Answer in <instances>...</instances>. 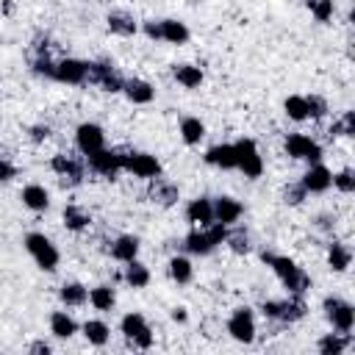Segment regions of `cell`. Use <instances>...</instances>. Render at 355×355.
<instances>
[{
    "label": "cell",
    "instance_id": "obj_1",
    "mask_svg": "<svg viewBox=\"0 0 355 355\" xmlns=\"http://www.w3.org/2000/svg\"><path fill=\"white\" fill-rule=\"evenodd\" d=\"M266 266L275 269V275L280 277V283L288 288V294H305L311 288V277L286 255H275V252H263L261 255Z\"/></svg>",
    "mask_w": 355,
    "mask_h": 355
},
{
    "label": "cell",
    "instance_id": "obj_2",
    "mask_svg": "<svg viewBox=\"0 0 355 355\" xmlns=\"http://www.w3.org/2000/svg\"><path fill=\"white\" fill-rule=\"evenodd\" d=\"M261 311H263L266 319H275V322L288 324V322L302 319L305 311H308V305H305L302 294H288V300H266L261 305Z\"/></svg>",
    "mask_w": 355,
    "mask_h": 355
},
{
    "label": "cell",
    "instance_id": "obj_3",
    "mask_svg": "<svg viewBox=\"0 0 355 355\" xmlns=\"http://www.w3.org/2000/svg\"><path fill=\"white\" fill-rule=\"evenodd\" d=\"M25 250L31 252V258L36 261L39 269H44V272H55L61 255H58L55 244H53L44 233H28V236H25Z\"/></svg>",
    "mask_w": 355,
    "mask_h": 355
},
{
    "label": "cell",
    "instance_id": "obj_4",
    "mask_svg": "<svg viewBox=\"0 0 355 355\" xmlns=\"http://www.w3.org/2000/svg\"><path fill=\"white\" fill-rule=\"evenodd\" d=\"M50 169L58 175V183H61L64 189H75V186H80L83 178H86L83 161L75 158V155H69V153H58V155H53Z\"/></svg>",
    "mask_w": 355,
    "mask_h": 355
},
{
    "label": "cell",
    "instance_id": "obj_5",
    "mask_svg": "<svg viewBox=\"0 0 355 355\" xmlns=\"http://www.w3.org/2000/svg\"><path fill=\"white\" fill-rule=\"evenodd\" d=\"M86 80L103 92H122L125 78L108 61H86Z\"/></svg>",
    "mask_w": 355,
    "mask_h": 355
},
{
    "label": "cell",
    "instance_id": "obj_6",
    "mask_svg": "<svg viewBox=\"0 0 355 355\" xmlns=\"http://www.w3.org/2000/svg\"><path fill=\"white\" fill-rule=\"evenodd\" d=\"M233 147H236V169H241L244 178H261L263 158H261L255 141L252 139H239Z\"/></svg>",
    "mask_w": 355,
    "mask_h": 355
},
{
    "label": "cell",
    "instance_id": "obj_7",
    "mask_svg": "<svg viewBox=\"0 0 355 355\" xmlns=\"http://www.w3.org/2000/svg\"><path fill=\"white\" fill-rule=\"evenodd\" d=\"M322 308H324L327 322H330L338 333H349V330H352V324H355V308H352L349 302H344V300H338V297H324Z\"/></svg>",
    "mask_w": 355,
    "mask_h": 355
},
{
    "label": "cell",
    "instance_id": "obj_8",
    "mask_svg": "<svg viewBox=\"0 0 355 355\" xmlns=\"http://www.w3.org/2000/svg\"><path fill=\"white\" fill-rule=\"evenodd\" d=\"M119 327H122L125 338H128L133 347H141V349L153 347V330H150V324L144 322L141 313H125L122 322H119Z\"/></svg>",
    "mask_w": 355,
    "mask_h": 355
},
{
    "label": "cell",
    "instance_id": "obj_9",
    "mask_svg": "<svg viewBox=\"0 0 355 355\" xmlns=\"http://www.w3.org/2000/svg\"><path fill=\"white\" fill-rule=\"evenodd\" d=\"M122 153V169H128V172H133L136 178H158L161 175V164H158V158L155 155H150V153H125V150H119Z\"/></svg>",
    "mask_w": 355,
    "mask_h": 355
},
{
    "label": "cell",
    "instance_id": "obj_10",
    "mask_svg": "<svg viewBox=\"0 0 355 355\" xmlns=\"http://www.w3.org/2000/svg\"><path fill=\"white\" fill-rule=\"evenodd\" d=\"M286 153H288L291 158L308 161V164H316V161L322 158V147H319L311 136H305V133H288V136H286Z\"/></svg>",
    "mask_w": 355,
    "mask_h": 355
},
{
    "label": "cell",
    "instance_id": "obj_11",
    "mask_svg": "<svg viewBox=\"0 0 355 355\" xmlns=\"http://www.w3.org/2000/svg\"><path fill=\"white\" fill-rule=\"evenodd\" d=\"M86 158H89V169L103 175V178H108V180H114L119 175V169H122V153L119 150H105L103 147V150H97V153L86 155Z\"/></svg>",
    "mask_w": 355,
    "mask_h": 355
},
{
    "label": "cell",
    "instance_id": "obj_12",
    "mask_svg": "<svg viewBox=\"0 0 355 355\" xmlns=\"http://www.w3.org/2000/svg\"><path fill=\"white\" fill-rule=\"evenodd\" d=\"M75 144H78V150H80L83 155H92V153H97V150L105 147V133H103L100 125L83 122V125H78V130H75Z\"/></svg>",
    "mask_w": 355,
    "mask_h": 355
},
{
    "label": "cell",
    "instance_id": "obj_13",
    "mask_svg": "<svg viewBox=\"0 0 355 355\" xmlns=\"http://www.w3.org/2000/svg\"><path fill=\"white\" fill-rule=\"evenodd\" d=\"M227 333L241 341V344H250L255 338V319H252V311L250 308H236L233 316L227 319Z\"/></svg>",
    "mask_w": 355,
    "mask_h": 355
},
{
    "label": "cell",
    "instance_id": "obj_14",
    "mask_svg": "<svg viewBox=\"0 0 355 355\" xmlns=\"http://www.w3.org/2000/svg\"><path fill=\"white\" fill-rule=\"evenodd\" d=\"M147 197H150V202H155V205H161V208H169V205L178 202L180 191H178V186H175L172 180H164V178L158 175V178H150Z\"/></svg>",
    "mask_w": 355,
    "mask_h": 355
},
{
    "label": "cell",
    "instance_id": "obj_15",
    "mask_svg": "<svg viewBox=\"0 0 355 355\" xmlns=\"http://www.w3.org/2000/svg\"><path fill=\"white\" fill-rule=\"evenodd\" d=\"M53 80H61V83H72V86H80L86 83V61H78V58H64L55 64V75Z\"/></svg>",
    "mask_w": 355,
    "mask_h": 355
},
{
    "label": "cell",
    "instance_id": "obj_16",
    "mask_svg": "<svg viewBox=\"0 0 355 355\" xmlns=\"http://www.w3.org/2000/svg\"><path fill=\"white\" fill-rule=\"evenodd\" d=\"M300 183L305 186V191H311V194H322V191H327V189L333 186V172L316 161V164H311V169L302 175Z\"/></svg>",
    "mask_w": 355,
    "mask_h": 355
},
{
    "label": "cell",
    "instance_id": "obj_17",
    "mask_svg": "<svg viewBox=\"0 0 355 355\" xmlns=\"http://www.w3.org/2000/svg\"><path fill=\"white\" fill-rule=\"evenodd\" d=\"M241 214H244V208H241L239 200H233V197H216L214 200V219L216 222L233 225V222H239Z\"/></svg>",
    "mask_w": 355,
    "mask_h": 355
},
{
    "label": "cell",
    "instance_id": "obj_18",
    "mask_svg": "<svg viewBox=\"0 0 355 355\" xmlns=\"http://www.w3.org/2000/svg\"><path fill=\"white\" fill-rule=\"evenodd\" d=\"M122 92H125L128 100L136 103V105H147V103L155 97V89H153L147 80H141V78H128V80L122 83Z\"/></svg>",
    "mask_w": 355,
    "mask_h": 355
},
{
    "label": "cell",
    "instance_id": "obj_19",
    "mask_svg": "<svg viewBox=\"0 0 355 355\" xmlns=\"http://www.w3.org/2000/svg\"><path fill=\"white\" fill-rule=\"evenodd\" d=\"M186 216H189V222H194V225H200V227H208V225L214 222V202H211L208 197H197V200L189 202Z\"/></svg>",
    "mask_w": 355,
    "mask_h": 355
},
{
    "label": "cell",
    "instance_id": "obj_20",
    "mask_svg": "<svg viewBox=\"0 0 355 355\" xmlns=\"http://www.w3.org/2000/svg\"><path fill=\"white\" fill-rule=\"evenodd\" d=\"M205 161L219 169H236V147L233 144H214L205 153Z\"/></svg>",
    "mask_w": 355,
    "mask_h": 355
},
{
    "label": "cell",
    "instance_id": "obj_21",
    "mask_svg": "<svg viewBox=\"0 0 355 355\" xmlns=\"http://www.w3.org/2000/svg\"><path fill=\"white\" fill-rule=\"evenodd\" d=\"M19 197H22V205L31 208V211H47V205H50V194L39 183H28Z\"/></svg>",
    "mask_w": 355,
    "mask_h": 355
},
{
    "label": "cell",
    "instance_id": "obj_22",
    "mask_svg": "<svg viewBox=\"0 0 355 355\" xmlns=\"http://www.w3.org/2000/svg\"><path fill=\"white\" fill-rule=\"evenodd\" d=\"M61 219H64L67 230H75V233H80V230H86L92 225V214L86 208H80V205H64Z\"/></svg>",
    "mask_w": 355,
    "mask_h": 355
},
{
    "label": "cell",
    "instance_id": "obj_23",
    "mask_svg": "<svg viewBox=\"0 0 355 355\" xmlns=\"http://www.w3.org/2000/svg\"><path fill=\"white\" fill-rule=\"evenodd\" d=\"M136 255H139V239H136V236H119V239L111 241V258L128 263V261H133Z\"/></svg>",
    "mask_w": 355,
    "mask_h": 355
},
{
    "label": "cell",
    "instance_id": "obj_24",
    "mask_svg": "<svg viewBox=\"0 0 355 355\" xmlns=\"http://www.w3.org/2000/svg\"><path fill=\"white\" fill-rule=\"evenodd\" d=\"M105 22H108V31L111 33H119V36H133L136 33V19H133V14H128V11H111L108 17H105Z\"/></svg>",
    "mask_w": 355,
    "mask_h": 355
},
{
    "label": "cell",
    "instance_id": "obj_25",
    "mask_svg": "<svg viewBox=\"0 0 355 355\" xmlns=\"http://www.w3.org/2000/svg\"><path fill=\"white\" fill-rule=\"evenodd\" d=\"M161 39L172 44H186L189 42V28L180 19H161Z\"/></svg>",
    "mask_w": 355,
    "mask_h": 355
},
{
    "label": "cell",
    "instance_id": "obj_26",
    "mask_svg": "<svg viewBox=\"0 0 355 355\" xmlns=\"http://www.w3.org/2000/svg\"><path fill=\"white\" fill-rule=\"evenodd\" d=\"M50 330H53V336H58V338H69V336L78 333V324H75V319H72L67 311H53V316H50Z\"/></svg>",
    "mask_w": 355,
    "mask_h": 355
},
{
    "label": "cell",
    "instance_id": "obj_27",
    "mask_svg": "<svg viewBox=\"0 0 355 355\" xmlns=\"http://www.w3.org/2000/svg\"><path fill=\"white\" fill-rule=\"evenodd\" d=\"M172 75H175V80H178L180 86H186V89H197V86L202 83V69L194 67V64H178V67L172 69Z\"/></svg>",
    "mask_w": 355,
    "mask_h": 355
},
{
    "label": "cell",
    "instance_id": "obj_28",
    "mask_svg": "<svg viewBox=\"0 0 355 355\" xmlns=\"http://www.w3.org/2000/svg\"><path fill=\"white\" fill-rule=\"evenodd\" d=\"M349 347V333H327L319 338V352L322 355H341Z\"/></svg>",
    "mask_w": 355,
    "mask_h": 355
},
{
    "label": "cell",
    "instance_id": "obj_29",
    "mask_svg": "<svg viewBox=\"0 0 355 355\" xmlns=\"http://www.w3.org/2000/svg\"><path fill=\"white\" fill-rule=\"evenodd\" d=\"M180 136L186 144H200L205 136V125L200 122V116H183L180 119Z\"/></svg>",
    "mask_w": 355,
    "mask_h": 355
},
{
    "label": "cell",
    "instance_id": "obj_30",
    "mask_svg": "<svg viewBox=\"0 0 355 355\" xmlns=\"http://www.w3.org/2000/svg\"><path fill=\"white\" fill-rule=\"evenodd\" d=\"M183 247H186L191 255H208V252L214 250V244H211L205 227H202V230H191V233L183 239Z\"/></svg>",
    "mask_w": 355,
    "mask_h": 355
},
{
    "label": "cell",
    "instance_id": "obj_31",
    "mask_svg": "<svg viewBox=\"0 0 355 355\" xmlns=\"http://www.w3.org/2000/svg\"><path fill=\"white\" fill-rule=\"evenodd\" d=\"M349 261H352L349 247L341 244V241H333L330 250H327V263H330V269H333V272H344V269L349 266Z\"/></svg>",
    "mask_w": 355,
    "mask_h": 355
},
{
    "label": "cell",
    "instance_id": "obj_32",
    "mask_svg": "<svg viewBox=\"0 0 355 355\" xmlns=\"http://www.w3.org/2000/svg\"><path fill=\"white\" fill-rule=\"evenodd\" d=\"M125 280H128V286H133V288H144L147 283H150V269L141 263V261H128V269H125Z\"/></svg>",
    "mask_w": 355,
    "mask_h": 355
},
{
    "label": "cell",
    "instance_id": "obj_33",
    "mask_svg": "<svg viewBox=\"0 0 355 355\" xmlns=\"http://www.w3.org/2000/svg\"><path fill=\"white\" fill-rule=\"evenodd\" d=\"M83 336H86V341H89V344L103 347V344L108 341L111 330H108V324H105V322H100V319H89V322L83 324Z\"/></svg>",
    "mask_w": 355,
    "mask_h": 355
},
{
    "label": "cell",
    "instance_id": "obj_34",
    "mask_svg": "<svg viewBox=\"0 0 355 355\" xmlns=\"http://www.w3.org/2000/svg\"><path fill=\"white\" fill-rule=\"evenodd\" d=\"M89 300H92V305H94L97 311H111L114 302H116V294H114L111 286H97V288L89 291Z\"/></svg>",
    "mask_w": 355,
    "mask_h": 355
},
{
    "label": "cell",
    "instance_id": "obj_35",
    "mask_svg": "<svg viewBox=\"0 0 355 355\" xmlns=\"http://www.w3.org/2000/svg\"><path fill=\"white\" fill-rule=\"evenodd\" d=\"M191 275H194V269H191V261H189V258L175 255V258L169 261V277H172L175 283H189Z\"/></svg>",
    "mask_w": 355,
    "mask_h": 355
},
{
    "label": "cell",
    "instance_id": "obj_36",
    "mask_svg": "<svg viewBox=\"0 0 355 355\" xmlns=\"http://www.w3.org/2000/svg\"><path fill=\"white\" fill-rule=\"evenodd\" d=\"M58 294H61V302H67V305H83L86 297H89L83 283H64Z\"/></svg>",
    "mask_w": 355,
    "mask_h": 355
},
{
    "label": "cell",
    "instance_id": "obj_37",
    "mask_svg": "<svg viewBox=\"0 0 355 355\" xmlns=\"http://www.w3.org/2000/svg\"><path fill=\"white\" fill-rule=\"evenodd\" d=\"M283 108H286L288 119H294V122L308 119V105H305V97H302V94H291V97H286Z\"/></svg>",
    "mask_w": 355,
    "mask_h": 355
},
{
    "label": "cell",
    "instance_id": "obj_38",
    "mask_svg": "<svg viewBox=\"0 0 355 355\" xmlns=\"http://www.w3.org/2000/svg\"><path fill=\"white\" fill-rule=\"evenodd\" d=\"M225 244H227V247H230L236 255L250 252V236H247V230H244V227H233V230H227Z\"/></svg>",
    "mask_w": 355,
    "mask_h": 355
},
{
    "label": "cell",
    "instance_id": "obj_39",
    "mask_svg": "<svg viewBox=\"0 0 355 355\" xmlns=\"http://www.w3.org/2000/svg\"><path fill=\"white\" fill-rule=\"evenodd\" d=\"M330 136H355V114L344 111L333 125H330Z\"/></svg>",
    "mask_w": 355,
    "mask_h": 355
},
{
    "label": "cell",
    "instance_id": "obj_40",
    "mask_svg": "<svg viewBox=\"0 0 355 355\" xmlns=\"http://www.w3.org/2000/svg\"><path fill=\"white\" fill-rule=\"evenodd\" d=\"M333 186L338 189V191H344V194H352L355 191V172L347 166V169H341V172H336L333 175Z\"/></svg>",
    "mask_w": 355,
    "mask_h": 355
},
{
    "label": "cell",
    "instance_id": "obj_41",
    "mask_svg": "<svg viewBox=\"0 0 355 355\" xmlns=\"http://www.w3.org/2000/svg\"><path fill=\"white\" fill-rule=\"evenodd\" d=\"M308 8L319 22H327L333 17V0H308Z\"/></svg>",
    "mask_w": 355,
    "mask_h": 355
},
{
    "label": "cell",
    "instance_id": "obj_42",
    "mask_svg": "<svg viewBox=\"0 0 355 355\" xmlns=\"http://www.w3.org/2000/svg\"><path fill=\"white\" fill-rule=\"evenodd\" d=\"M305 105H308V116H311V119H322V116L327 114V100L319 97V94L305 97Z\"/></svg>",
    "mask_w": 355,
    "mask_h": 355
},
{
    "label": "cell",
    "instance_id": "obj_43",
    "mask_svg": "<svg viewBox=\"0 0 355 355\" xmlns=\"http://www.w3.org/2000/svg\"><path fill=\"white\" fill-rule=\"evenodd\" d=\"M305 194H308V191H305L302 183H288V186L283 189V202H286V205H300V202L305 200Z\"/></svg>",
    "mask_w": 355,
    "mask_h": 355
},
{
    "label": "cell",
    "instance_id": "obj_44",
    "mask_svg": "<svg viewBox=\"0 0 355 355\" xmlns=\"http://www.w3.org/2000/svg\"><path fill=\"white\" fill-rule=\"evenodd\" d=\"M14 178H17V166H14L11 161L0 158V183H8V180H14Z\"/></svg>",
    "mask_w": 355,
    "mask_h": 355
},
{
    "label": "cell",
    "instance_id": "obj_45",
    "mask_svg": "<svg viewBox=\"0 0 355 355\" xmlns=\"http://www.w3.org/2000/svg\"><path fill=\"white\" fill-rule=\"evenodd\" d=\"M50 133H53L50 125H33L31 128V139L33 141H44V139H50Z\"/></svg>",
    "mask_w": 355,
    "mask_h": 355
},
{
    "label": "cell",
    "instance_id": "obj_46",
    "mask_svg": "<svg viewBox=\"0 0 355 355\" xmlns=\"http://www.w3.org/2000/svg\"><path fill=\"white\" fill-rule=\"evenodd\" d=\"M144 33H147L150 39H155V42H158V39H161V22L147 19V22H144Z\"/></svg>",
    "mask_w": 355,
    "mask_h": 355
},
{
    "label": "cell",
    "instance_id": "obj_47",
    "mask_svg": "<svg viewBox=\"0 0 355 355\" xmlns=\"http://www.w3.org/2000/svg\"><path fill=\"white\" fill-rule=\"evenodd\" d=\"M31 352H36V355H50V344H47V341H33V344H31Z\"/></svg>",
    "mask_w": 355,
    "mask_h": 355
},
{
    "label": "cell",
    "instance_id": "obj_48",
    "mask_svg": "<svg viewBox=\"0 0 355 355\" xmlns=\"http://www.w3.org/2000/svg\"><path fill=\"white\" fill-rule=\"evenodd\" d=\"M172 319H175V322H186V308H175V311H172Z\"/></svg>",
    "mask_w": 355,
    "mask_h": 355
},
{
    "label": "cell",
    "instance_id": "obj_49",
    "mask_svg": "<svg viewBox=\"0 0 355 355\" xmlns=\"http://www.w3.org/2000/svg\"><path fill=\"white\" fill-rule=\"evenodd\" d=\"M191 3H202V0H191Z\"/></svg>",
    "mask_w": 355,
    "mask_h": 355
}]
</instances>
